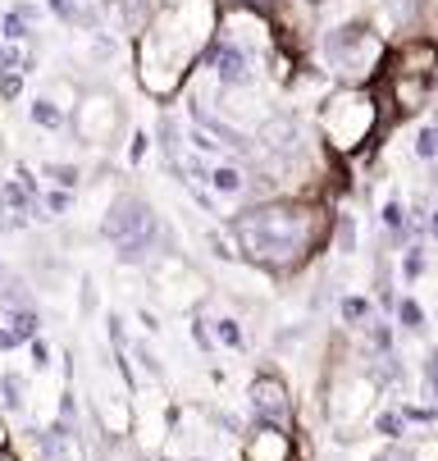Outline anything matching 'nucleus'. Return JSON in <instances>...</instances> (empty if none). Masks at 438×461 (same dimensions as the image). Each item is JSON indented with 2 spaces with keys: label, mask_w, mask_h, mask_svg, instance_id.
<instances>
[{
  "label": "nucleus",
  "mask_w": 438,
  "mask_h": 461,
  "mask_svg": "<svg viewBox=\"0 0 438 461\" xmlns=\"http://www.w3.org/2000/svg\"><path fill=\"white\" fill-rule=\"evenodd\" d=\"M228 233L246 260H256V266H265L274 275H292L297 266H306L316 256V247L325 238V215L301 202H274V206L233 215Z\"/></svg>",
  "instance_id": "f257e3e1"
},
{
  "label": "nucleus",
  "mask_w": 438,
  "mask_h": 461,
  "mask_svg": "<svg viewBox=\"0 0 438 461\" xmlns=\"http://www.w3.org/2000/svg\"><path fill=\"white\" fill-rule=\"evenodd\" d=\"M101 233L119 247L123 260H142L156 242V215H151V206L142 202V196H123V202L105 215Z\"/></svg>",
  "instance_id": "f03ea898"
},
{
  "label": "nucleus",
  "mask_w": 438,
  "mask_h": 461,
  "mask_svg": "<svg viewBox=\"0 0 438 461\" xmlns=\"http://www.w3.org/2000/svg\"><path fill=\"white\" fill-rule=\"evenodd\" d=\"M370 128H374V105H370V96H361V92H352V96H343V101H334V105L325 110V133L334 138L338 151L361 147V142L370 138Z\"/></svg>",
  "instance_id": "7ed1b4c3"
},
{
  "label": "nucleus",
  "mask_w": 438,
  "mask_h": 461,
  "mask_svg": "<svg viewBox=\"0 0 438 461\" xmlns=\"http://www.w3.org/2000/svg\"><path fill=\"white\" fill-rule=\"evenodd\" d=\"M246 402H252L256 425H274V429H292V398L288 384L274 375H256L252 388H246Z\"/></svg>",
  "instance_id": "20e7f679"
},
{
  "label": "nucleus",
  "mask_w": 438,
  "mask_h": 461,
  "mask_svg": "<svg viewBox=\"0 0 438 461\" xmlns=\"http://www.w3.org/2000/svg\"><path fill=\"white\" fill-rule=\"evenodd\" d=\"M374 55H380V46H374V37L365 28H343L334 41H329V59L338 64L343 74H370Z\"/></svg>",
  "instance_id": "39448f33"
},
{
  "label": "nucleus",
  "mask_w": 438,
  "mask_h": 461,
  "mask_svg": "<svg viewBox=\"0 0 438 461\" xmlns=\"http://www.w3.org/2000/svg\"><path fill=\"white\" fill-rule=\"evenodd\" d=\"M297 447H292V434L288 429H274V425H256L252 434L242 438V461H292Z\"/></svg>",
  "instance_id": "423d86ee"
},
{
  "label": "nucleus",
  "mask_w": 438,
  "mask_h": 461,
  "mask_svg": "<svg viewBox=\"0 0 438 461\" xmlns=\"http://www.w3.org/2000/svg\"><path fill=\"white\" fill-rule=\"evenodd\" d=\"M10 334H14L19 343H32V339L41 334V320H37V311H32V306L10 311Z\"/></svg>",
  "instance_id": "0eeeda50"
},
{
  "label": "nucleus",
  "mask_w": 438,
  "mask_h": 461,
  "mask_svg": "<svg viewBox=\"0 0 438 461\" xmlns=\"http://www.w3.org/2000/svg\"><path fill=\"white\" fill-rule=\"evenodd\" d=\"M374 434H380L384 443H402V434H407V416H402V407L374 416Z\"/></svg>",
  "instance_id": "6e6552de"
},
{
  "label": "nucleus",
  "mask_w": 438,
  "mask_h": 461,
  "mask_svg": "<svg viewBox=\"0 0 438 461\" xmlns=\"http://www.w3.org/2000/svg\"><path fill=\"white\" fill-rule=\"evenodd\" d=\"M210 187L224 192V196H237V192L246 187V178H242L233 165H219V169H210Z\"/></svg>",
  "instance_id": "1a4fd4ad"
},
{
  "label": "nucleus",
  "mask_w": 438,
  "mask_h": 461,
  "mask_svg": "<svg viewBox=\"0 0 438 461\" xmlns=\"http://www.w3.org/2000/svg\"><path fill=\"white\" fill-rule=\"evenodd\" d=\"M219 74H224L228 83H242V78H246V55H242V50H233V46H228V50H219Z\"/></svg>",
  "instance_id": "9d476101"
},
{
  "label": "nucleus",
  "mask_w": 438,
  "mask_h": 461,
  "mask_svg": "<svg viewBox=\"0 0 438 461\" xmlns=\"http://www.w3.org/2000/svg\"><path fill=\"white\" fill-rule=\"evenodd\" d=\"M215 343H219V348H242V343H246V334H242V324H237L233 315L215 320Z\"/></svg>",
  "instance_id": "9b49d317"
},
{
  "label": "nucleus",
  "mask_w": 438,
  "mask_h": 461,
  "mask_svg": "<svg viewBox=\"0 0 438 461\" xmlns=\"http://www.w3.org/2000/svg\"><path fill=\"white\" fill-rule=\"evenodd\" d=\"M398 324L411 329V334H420V329H425V311H420L416 297H402V302H398Z\"/></svg>",
  "instance_id": "f8f14e48"
},
{
  "label": "nucleus",
  "mask_w": 438,
  "mask_h": 461,
  "mask_svg": "<svg viewBox=\"0 0 438 461\" xmlns=\"http://www.w3.org/2000/svg\"><path fill=\"white\" fill-rule=\"evenodd\" d=\"M23 393H28V388H23V379H19V375H5V379H0V402H5L10 411H19V407H23Z\"/></svg>",
  "instance_id": "ddd939ff"
},
{
  "label": "nucleus",
  "mask_w": 438,
  "mask_h": 461,
  "mask_svg": "<svg viewBox=\"0 0 438 461\" xmlns=\"http://www.w3.org/2000/svg\"><path fill=\"white\" fill-rule=\"evenodd\" d=\"M370 348L380 352V357H389V352H393V324L374 320V324H370Z\"/></svg>",
  "instance_id": "4468645a"
},
{
  "label": "nucleus",
  "mask_w": 438,
  "mask_h": 461,
  "mask_svg": "<svg viewBox=\"0 0 438 461\" xmlns=\"http://www.w3.org/2000/svg\"><path fill=\"white\" fill-rule=\"evenodd\" d=\"M420 275H425V251H420V247H411V251L402 256V279H407V284H416Z\"/></svg>",
  "instance_id": "2eb2a0df"
},
{
  "label": "nucleus",
  "mask_w": 438,
  "mask_h": 461,
  "mask_svg": "<svg viewBox=\"0 0 438 461\" xmlns=\"http://www.w3.org/2000/svg\"><path fill=\"white\" fill-rule=\"evenodd\" d=\"M338 311H343V320H347V324L370 320V302H365V297H343V306H338Z\"/></svg>",
  "instance_id": "dca6fc26"
},
{
  "label": "nucleus",
  "mask_w": 438,
  "mask_h": 461,
  "mask_svg": "<svg viewBox=\"0 0 438 461\" xmlns=\"http://www.w3.org/2000/svg\"><path fill=\"white\" fill-rule=\"evenodd\" d=\"M425 393H429V398L438 402V348H429V357H425Z\"/></svg>",
  "instance_id": "f3484780"
},
{
  "label": "nucleus",
  "mask_w": 438,
  "mask_h": 461,
  "mask_svg": "<svg viewBox=\"0 0 438 461\" xmlns=\"http://www.w3.org/2000/svg\"><path fill=\"white\" fill-rule=\"evenodd\" d=\"M416 156L434 160L438 156V128H420V138H416Z\"/></svg>",
  "instance_id": "a211bd4d"
},
{
  "label": "nucleus",
  "mask_w": 438,
  "mask_h": 461,
  "mask_svg": "<svg viewBox=\"0 0 438 461\" xmlns=\"http://www.w3.org/2000/svg\"><path fill=\"white\" fill-rule=\"evenodd\" d=\"M338 251H343V256L356 251V224H352V220H338Z\"/></svg>",
  "instance_id": "6ab92c4d"
},
{
  "label": "nucleus",
  "mask_w": 438,
  "mask_h": 461,
  "mask_svg": "<svg viewBox=\"0 0 438 461\" xmlns=\"http://www.w3.org/2000/svg\"><path fill=\"white\" fill-rule=\"evenodd\" d=\"M374 461H416V452L407 443H384V452L374 456Z\"/></svg>",
  "instance_id": "aec40b11"
},
{
  "label": "nucleus",
  "mask_w": 438,
  "mask_h": 461,
  "mask_svg": "<svg viewBox=\"0 0 438 461\" xmlns=\"http://www.w3.org/2000/svg\"><path fill=\"white\" fill-rule=\"evenodd\" d=\"M46 174H50V178H55V183H59V187H65V192H69V187H74V183H78V169H74V165H50V169H46Z\"/></svg>",
  "instance_id": "412c9836"
},
{
  "label": "nucleus",
  "mask_w": 438,
  "mask_h": 461,
  "mask_svg": "<svg viewBox=\"0 0 438 461\" xmlns=\"http://www.w3.org/2000/svg\"><path fill=\"white\" fill-rule=\"evenodd\" d=\"M192 343H197L201 352H210V348H215V339H210V329H206V320H192Z\"/></svg>",
  "instance_id": "4be33fe9"
},
{
  "label": "nucleus",
  "mask_w": 438,
  "mask_h": 461,
  "mask_svg": "<svg viewBox=\"0 0 438 461\" xmlns=\"http://www.w3.org/2000/svg\"><path fill=\"white\" fill-rule=\"evenodd\" d=\"M32 119H37V123H46V128H55V123H59V110H50L46 101H37V105H32Z\"/></svg>",
  "instance_id": "5701e85b"
},
{
  "label": "nucleus",
  "mask_w": 438,
  "mask_h": 461,
  "mask_svg": "<svg viewBox=\"0 0 438 461\" xmlns=\"http://www.w3.org/2000/svg\"><path fill=\"white\" fill-rule=\"evenodd\" d=\"M46 211H50V215L69 211V192H50V196H46Z\"/></svg>",
  "instance_id": "b1692460"
},
{
  "label": "nucleus",
  "mask_w": 438,
  "mask_h": 461,
  "mask_svg": "<svg viewBox=\"0 0 438 461\" xmlns=\"http://www.w3.org/2000/svg\"><path fill=\"white\" fill-rule=\"evenodd\" d=\"M28 348H32V361H37V366H46V361H50V352H46V343H41V339H32Z\"/></svg>",
  "instance_id": "393cba45"
},
{
  "label": "nucleus",
  "mask_w": 438,
  "mask_h": 461,
  "mask_svg": "<svg viewBox=\"0 0 438 461\" xmlns=\"http://www.w3.org/2000/svg\"><path fill=\"white\" fill-rule=\"evenodd\" d=\"M19 348V339L10 334V329H0V352H14Z\"/></svg>",
  "instance_id": "a878e982"
},
{
  "label": "nucleus",
  "mask_w": 438,
  "mask_h": 461,
  "mask_svg": "<svg viewBox=\"0 0 438 461\" xmlns=\"http://www.w3.org/2000/svg\"><path fill=\"white\" fill-rule=\"evenodd\" d=\"M429 233H434V238H438V211H434V215H429Z\"/></svg>",
  "instance_id": "bb28decb"
},
{
  "label": "nucleus",
  "mask_w": 438,
  "mask_h": 461,
  "mask_svg": "<svg viewBox=\"0 0 438 461\" xmlns=\"http://www.w3.org/2000/svg\"><path fill=\"white\" fill-rule=\"evenodd\" d=\"M0 275H5V266H0Z\"/></svg>",
  "instance_id": "cd10ccee"
}]
</instances>
